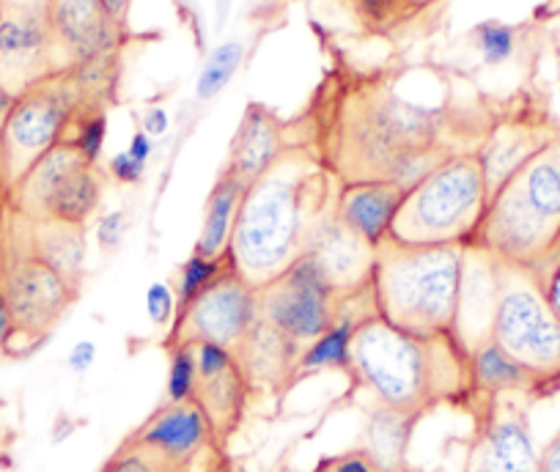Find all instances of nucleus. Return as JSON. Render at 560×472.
<instances>
[{
  "instance_id": "f257e3e1",
  "label": "nucleus",
  "mask_w": 560,
  "mask_h": 472,
  "mask_svg": "<svg viewBox=\"0 0 560 472\" xmlns=\"http://www.w3.org/2000/svg\"><path fill=\"white\" fill-rule=\"evenodd\" d=\"M308 127V146L338 185L409 190L445 160L476 152L492 121L470 118L467 107L407 99L382 74H343L322 85Z\"/></svg>"
},
{
  "instance_id": "f03ea898",
  "label": "nucleus",
  "mask_w": 560,
  "mask_h": 472,
  "mask_svg": "<svg viewBox=\"0 0 560 472\" xmlns=\"http://www.w3.org/2000/svg\"><path fill=\"white\" fill-rule=\"evenodd\" d=\"M338 185L308 143H294L245 190L229 261L253 288L292 270L336 214Z\"/></svg>"
},
{
  "instance_id": "7ed1b4c3",
  "label": "nucleus",
  "mask_w": 560,
  "mask_h": 472,
  "mask_svg": "<svg viewBox=\"0 0 560 472\" xmlns=\"http://www.w3.org/2000/svg\"><path fill=\"white\" fill-rule=\"evenodd\" d=\"M347 374L365 401L412 415L472 401L470 354L454 335H412L382 316L354 330Z\"/></svg>"
},
{
  "instance_id": "20e7f679",
  "label": "nucleus",
  "mask_w": 560,
  "mask_h": 472,
  "mask_svg": "<svg viewBox=\"0 0 560 472\" xmlns=\"http://www.w3.org/2000/svg\"><path fill=\"white\" fill-rule=\"evenodd\" d=\"M465 248H415L390 236L376 245L371 286L382 319L412 335H454Z\"/></svg>"
},
{
  "instance_id": "39448f33",
  "label": "nucleus",
  "mask_w": 560,
  "mask_h": 472,
  "mask_svg": "<svg viewBox=\"0 0 560 472\" xmlns=\"http://www.w3.org/2000/svg\"><path fill=\"white\" fill-rule=\"evenodd\" d=\"M560 236V130L492 198L472 245L536 270Z\"/></svg>"
},
{
  "instance_id": "423d86ee",
  "label": "nucleus",
  "mask_w": 560,
  "mask_h": 472,
  "mask_svg": "<svg viewBox=\"0 0 560 472\" xmlns=\"http://www.w3.org/2000/svg\"><path fill=\"white\" fill-rule=\"evenodd\" d=\"M489 206L487 179L476 152L445 160L418 185L404 190L390 239L415 248L470 245Z\"/></svg>"
},
{
  "instance_id": "0eeeda50",
  "label": "nucleus",
  "mask_w": 560,
  "mask_h": 472,
  "mask_svg": "<svg viewBox=\"0 0 560 472\" xmlns=\"http://www.w3.org/2000/svg\"><path fill=\"white\" fill-rule=\"evenodd\" d=\"M110 69H61L14 96L3 118L7 187L12 190L47 152L63 143L80 113L100 105Z\"/></svg>"
},
{
  "instance_id": "6e6552de",
  "label": "nucleus",
  "mask_w": 560,
  "mask_h": 472,
  "mask_svg": "<svg viewBox=\"0 0 560 472\" xmlns=\"http://www.w3.org/2000/svg\"><path fill=\"white\" fill-rule=\"evenodd\" d=\"M492 341L536 379L538 393L560 388V319L530 267L500 261Z\"/></svg>"
},
{
  "instance_id": "1a4fd4ad",
  "label": "nucleus",
  "mask_w": 560,
  "mask_h": 472,
  "mask_svg": "<svg viewBox=\"0 0 560 472\" xmlns=\"http://www.w3.org/2000/svg\"><path fill=\"white\" fill-rule=\"evenodd\" d=\"M0 292L12 310L14 335L12 352L34 349L61 321L78 292L56 270L36 259L28 245V220L7 209L3 217V275Z\"/></svg>"
},
{
  "instance_id": "9d476101",
  "label": "nucleus",
  "mask_w": 560,
  "mask_h": 472,
  "mask_svg": "<svg viewBox=\"0 0 560 472\" xmlns=\"http://www.w3.org/2000/svg\"><path fill=\"white\" fill-rule=\"evenodd\" d=\"M102 174L72 141L47 152L18 185L9 190V209L31 223L61 220L85 225L100 206Z\"/></svg>"
},
{
  "instance_id": "9b49d317",
  "label": "nucleus",
  "mask_w": 560,
  "mask_h": 472,
  "mask_svg": "<svg viewBox=\"0 0 560 472\" xmlns=\"http://www.w3.org/2000/svg\"><path fill=\"white\" fill-rule=\"evenodd\" d=\"M258 319V292L229 264L176 310L165 349L212 343L236 354Z\"/></svg>"
},
{
  "instance_id": "f8f14e48",
  "label": "nucleus",
  "mask_w": 560,
  "mask_h": 472,
  "mask_svg": "<svg viewBox=\"0 0 560 472\" xmlns=\"http://www.w3.org/2000/svg\"><path fill=\"white\" fill-rule=\"evenodd\" d=\"M343 297L305 256L292 270L258 288V319L305 352L336 324Z\"/></svg>"
},
{
  "instance_id": "ddd939ff",
  "label": "nucleus",
  "mask_w": 560,
  "mask_h": 472,
  "mask_svg": "<svg viewBox=\"0 0 560 472\" xmlns=\"http://www.w3.org/2000/svg\"><path fill=\"white\" fill-rule=\"evenodd\" d=\"M127 442L147 450L165 472H223L218 467L223 442L196 401H165Z\"/></svg>"
},
{
  "instance_id": "4468645a",
  "label": "nucleus",
  "mask_w": 560,
  "mask_h": 472,
  "mask_svg": "<svg viewBox=\"0 0 560 472\" xmlns=\"http://www.w3.org/2000/svg\"><path fill=\"white\" fill-rule=\"evenodd\" d=\"M52 72L50 0H0V88L20 96Z\"/></svg>"
},
{
  "instance_id": "2eb2a0df",
  "label": "nucleus",
  "mask_w": 560,
  "mask_h": 472,
  "mask_svg": "<svg viewBox=\"0 0 560 472\" xmlns=\"http://www.w3.org/2000/svg\"><path fill=\"white\" fill-rule=\"evenodd\" d=\"M52 69H110L124 25L102 0H50Z\"/></svg>"
},
{
  "instance_id": "dca6fc26",
  "label": "nucleus",
  "mask_w": 560,
  "mask_h": 472,
  "mask_svg": "<svg viewBox=\"0 0 560 472\" xmlns=\"http://www.w3.org/2000/svg\"><path fill=\"white\" fill-rule=\"evenodd\" d=\"M525 396L478 399V432L467 472H538L541 450L533 437Z\"/></svg>"
},
{
  "instance_id": "f3484780",
  "label": "nucleus",
  "mask_w": 560,
  "mask_h": 472,
  "mask_svg": "<svg viewBox=\"0 0 560 472\" xmlns=\"http://www.w3.org/2000/svg\"><path fill=\"white\" fill-rule=\"evenodd\" d=\"M196 352V393L192 401L212 423L220 442L231 437L245 415L250 385L242 374L236 354L212 343H187Z\"/></svg>"
},
{
  "instance_id": "a211bd4d",
  "label": "nucleus",
  "mask_w": 560,
  "mask_h": 472,
  "mask_svg": "<svg viewBox=\"0 0 560 472\" xmlns=\"http://www.w3.org/2000/svg\"><path fill=\"white\" fill-rule=\"evenodd\" d=\"M560 127L549 125L547 116L536 113H514L492 121L483 141L478 143L476 154L481 163L483 179H487L489 198L522 168L530 157H536L544 146L555 138Z\"/></svg>"
},
{
  "instance_id": "6ab92c4d",
  "label": "nucleus",
  "mask_w": 560,
  "mask_h": 472,
  "mask_svg": "<svg viewBox=\"0 0 560 472\" xmlns=\"http://www.w3.org/2000/svg\"><path fill=\"white\" fill-rule=\"evenodd\" d=\"M500 288V261L478 245L465 248L462 264L459 308H456L454 338L467 354L476 352L487 341H492L494 308H498Z\"/></svg>"
},
{
  "instance_id": "aec40b11",
  "label": "nucleus",
  "mask_w": 560,
  "mask_h": 472,
  "mask_svg": "<svg viewBox=\"0 0 560 472\" xmlns=\"http://www.w3.org/2000/svg\"><path fill=\"white\" fill-rule=\"evenodd\" d=\"M289 132L292 130L269 107L250 102L234 132L229 163H225L223 170L240 179L245 187H250L280 154L294 146V143H300L292 141Z\"/></svg>"
},
{
  "instance_id": "412c9836",
  "label": "nucleus",
  "mask_w": 560,
  "mask_h": 472,
  "mask_svg": "<svg viewBox=\"0 0 560 472\" xmlns=\"http://www.w3.org/2000/svg\"><path fill=\"white\" fill-rule=\"evenodd\" d=\"M374 250L376 248H371L365 239H360L354 231H349L332 214L330 223L316 236L308 259L319 267L325 281L343 297V294H352L371 283V275H374Z\"/></svg>"
},
{
  "instance_id": "4be33fe9",
  "label": "nucleus",
  "mask_w": 560,
  "mask_h": 472,
  "mask_svg": "<svg viewBox=\"0 0 560 472\" xmlns=\"http://www.w3.org/2000/svg\"><path fill=\"white\" fill-rule=\"evenodd\" d=\"M300 354H303V349L298 343L280 335L267 321L256 319L242 346L236 349V361H240L242 374H245L253 393L256 390L275 393V390L292 385Z\"/></svg>"
},
{
  "instance_id": "5701e85b",
  "label": "nucleus",
  "mask_w": 560,
  "mask_h": 472,
  "mask_svg": "<svg viewBox=\"0 0 560 472\" xmlns=\"http://www.w3.org/2000/svg\"><path fill=\"white\" fill-rule=\"evenodd\" d=\"M404 190L390 181H358L341 185L336 201V217L349 231L365 239L371 248L382 245L390 236L393 217L398 212Z\"/></svg>"
},
{
  "instance_id": "b1692460",
  "label": "nucleus",
  "mask_w": 560,
  "mask_h": 472,
  "mask_svg": "<svg viewBox=\"0 0 560 472\" xmlns=\"http://www.w3.org/2000/svg\"><path fill=\"white\" fill-rule=\"evenodd\" d=\"M420 415L365 401L363 434L358 448L369 453L385 472H407L409 445Z\"/></svg>"
},
{
  "instance_id": "393cba45",
  "label": "nucleus",
  "mask_w": 560,
  "mask_h": 472,
  "mask_svg": "<svg viewBox=\"0 0 560 472\" xmlns=\"http://www.w3.org/2000/svg\"><path fill=\"white\" fill-rule=\"evenodd\" d=\"M31 253L56 270L74 292H80L85 264V225L61 223V220H28Z\"/></svg>"
},
{
  "instance_id": "a878e982",
  "label": "nucleus",
  "mask_w": 560,
  "mask_h": 472,
  "mask_svg": "<svg viewBox=\"0 0 560 472\" xmlns=\"http://www.w3.org/2000/svg\"><path fill=\"white\" fill-rule=\"evenodd\" d=\"M245 190L247 187L231 174H225V170L218 176V181H214L212 192L207 198V206H203L201 234H198V243L192 248V253L209 261L229 259L231 234H234L236 212H240Z\"/></svg>"
},
{
  "instance_id": "bb28decb",
  "label": "nucleus",
  "mask_w": 560,
  "mask_h": 472,
  "mask_svg": "<svg viewBox=\"0 0 560 472\" xmlns=\"http://www.w3.org/2000/svg\"><path fill=\"white\" fill-rule=\"evenodd\" d=\"M472 401L498 396H538L536 379L494 341H487L470 354Z\"/></svg>"
},
{
  "instance_id": "cd10ccee",
  "label": "nucleus",
  "mask_w": 560,
  "mask_h": 472,
  "mask_svg": "<svg viewBox=\"0 0 560 472\" xmlns=\"http://www.w3.org/2000/svg\"><path fill=\"white\" fill-rule=\"evenodd\" d=\"M242 52H245V47L240 42H225V45L214 47L212 56L203 63L201 74H198V99H214L229 85V80L240 69Z\"/></svg>"
},
{
  "instance_id": "c85d7f7f",
  "label": "nucleus",
  "mask_w": 560,
  "mask_h": 472,
  "mask_svg": "<svg viewBox=\"0 0 560 472\" xmlns=\"http://www.w3.org/2000/svg\"><path fill=\"white\" fill-rule=\"evenodd\" d=\"M516 45H520L516 28L500 23V20H487V23H481L476 28V47L489 67H500V63L511 61L516 52Z\"/></svg>"
},
{
  "instance_id": "c756f323",
  "label": "nucleus",
  "mask_w": 560,
  "mask_h": 472,
  "mask_svg": "<svg viewBox=\"0 0 560 472\" xmlns=\"http://www.w3.org/2000/svg\"><path fill=\"white\" fill-rule=\"evenodd\" d=\"M352 7L360 20L376 31L396 28V25L407 23L415 12H420L415 0H352Z\"/></svg>"
},
{
  "instance_id": "7c9ffc66",
  "label": "nucleus",
  "mask_w": 560,
  "mask_h": 472,
  "mask_svg": "<svg viewBox=\"0 0 560 472\" xmlns=\"http://www.w3.org/2000/svg\"><path fill=\"white\" fill-rule=\"evenodd\" d=\"M225 264H229V259L209 261V259H201L198 253H192L190 259L179 267V272H176V283H171L176 292V303H179V308L190 303V299L196 297V294L201 292V288L207 286V283L212 281Z\"/></svg>"
},
{
  "instance_id": "2f4dec72",
  "label": "nucleus",
  "mask_w": 560,
  "mask_h": 472,
  "mask_svg": "<svg viewBox=\"0 0 560 472\" xmlns=\"http://www.w3.org/2000/svg\"><path fill=\"white\" fill-rule=\"evenodd\" d=\"M168 401H192L196 393V352L192 346H171L168 349Z\"/></svg>"
},
{
  "instance_id": "473e14b6",
  "label": "nucleus",
  "mask_w": 560,
  "mask_h": 472,
  "mask_svg": "<svg viewBox=\"0 0 560 472\" xmlns=\"http://www.w3.org/2000/svg\"><path fill=\"white\" fill-rule=\"evenodd\" d=\"M147 310H149V319H152L158 327L174 324L176 310H179L174 286H168V283H152L147 292Z\"/></svg>"
},
{
  "instance_id": "72a5a7b5",
  "label": "nucleus",
  "mask_w": 560,
  "mask_h": 472,
  "mask_svg": "<svg viewBox=\"0 0 560 472\" xmlns=\"http://www.w3.org/2000/svg\"><path fill=\"white\" fill-rule=\"evenodd\" d=\"M102 472H165L147 450L135 448V445L124 442L121 448L113 453V459L107 461Z\"/></svg>"
},
{
  "instance_id": "f704fd0d",
  "label": "nucleus",
  "mask_w": 560,
  "mask_h": 472,
  "mask_svg": "<svg viewBox=\"0 0 560 472\" xmlns=\"http://www.w3.org/2000/svg\"><path fill=\"white\" fill-rule=\"evenodd\" d=\"M316 472H385V470H382L369 453L354 448V450H347V453H338L332 456V459H327Z\"/></svg>"
},
{
  "instance_id": "c9c22d12",
  "label": "nucleus",
  "mask_w": 560,
  "mask_h": 472,
  "mask_svg": "<svg viewBox=\"0 0 560 472\" xmlns=\"http://www.w3.org/2000/svg\"><path fill=\"white\" fill-rule=\"evenodd\" d=\"M143 168H147V165L138 163V160H135L129 152H121L118 157H113V163H110V174L116 176L118 181H127V185L138 181L140 176H143Z\"/></svg>"
},
{
  "instance_id": "e433bc0d",
  "label": "nucleus",
  "mask_w": 560,
  "mask_h": 472,
  "mask_svg": "<svg viewBox=\"0 0 560 472\" xmlns=\"http://www.w3.org/2000/svg\"><path fill=\"white\" fill-rule=\"evenodd\" d=\"M538 278H541V286H544V294H547L549 305H552L555 316L560 319V261L558 264H549V267H541V270H536Z\"/></svg>"
},
{
  "instance_id": "4c0bfd02",
  "label": "nucleus",
  "mask_w": 560,
  "mask_h": 472,
  "mask_svg": "<svg viewBox=\"0 0 560 472\" xmlns=\"http://www.w3.org/2000/svg\"><path fill=\"white\" fill-rule=\"evenodd\" d=\"M96 361V343L94 341H78L69 352L67 363L74 374H85Z\"/></svg>"
},
{
  "instance_id": "58836bf2",
  "label": "nucleus",
  "mask_w": 560,
  "mask_h": 472,
  "mask_svg": "<svg viewBox=\"0 0 560 472\" xmlns=\"http://www.w3.org/2000/svg\"><path fill=\"white\" fill-rule=\"evenodd\" d=\"M121 236H124V214L121 212L105 214L100 223L102 248H116V245L121 243Z\"/></svg>"
},
{
  "instance_id": "ea45409f",
  "label": "nucleus",
  "mask_w": 560,
  "mask_h": 472,
  "mask_svg": "<svg viewBox=\"0 0 560 472\" xmlns=\"http://www.w3.org/2000/svg\"><path fill=\"white\" fill-rule=\"evenodd\" d=\"M14 335H18V327H14L7 297H3V292H0V357H3V354H12Z\"/></svg>"
},
{
  "instance_id": "a19ab883",
  "label": "nucleus",
  "mask_w": 560,
  "mask_h": 472,
  "mask_svg": "<svg viewBox=\"0 0 560 472\" xmlns=\"http://www.w3.org/2000/svg\"><path fill=\"white\" fill-rule=\"evenodd\" d=\"M538 472H560V432L555 434L547 445H544Z\"/></svg>"
},
{
  "instance_id": "79ce46f5",
  "label": "nucleus",
  "mask_w": 560,
  "mask_h": 472,
  "mask_svg": "<svg viewBox=\"0 0 560 472\" xmlns=\"http://www.w3.org/2000/svg\"><path fill=\"white\" fill-rule=\"evenodd\" d=\"M3 118L0 116V217L9 209V187H7V160H3Z\"/></svg>"
},
{
  "instance_id": "37998d69",
  "label": "nucleus",
  "mask_w": 560,
  "mask_h": 472,
  "mask_svg": "<svg viewBox=\"0 0 560 472\" xmlns=\"http://www.w3.org/2000/svg\"><path fill=\"white\" fill-rule=\"evenodd\" d=\"M165 130V113L163 110H152L147 116V135H160Z\"/></svg>"
},
{
  "instance_id": "c03bdc74",
  "label": "nucleus",
  "mask_w": 560,
  "mask_h": 472,
  "mask_svg": "<svg viewBox=\"0 0 560 472\" xmlns=\"http://www.w3.org/2000/svg\"><path fill=\"white\" fill-rule=\"evenodd\" d=\"M105 3L107 12L113 14V17L118 20V23L124 25V17H127V7H129V0H102Z\"/></svg>"
},
{
  "instance_id": "a18cd8bd",
  "label": "nucleus",
  "mask_w": 560,
  "mask_h": 472,
  "mask_svg": "<svg viewBox=\"0 0 560 472\" xmlns=\"http://www.w3.org/2000/svg\"><path fill=\"white\" fill-rule=\"evenodd\" d=\"M558 261H560V236H558V243H555V248L549 250V256H547V259H544L541 264L536 267V270H541V267H549V264H558Z\"/></svg>"
},
{
  "instance_id": "49530a36",
  "label": "nucleus",
  "mask_w": 560,
  "mask_h": 472,
  "mask_svg": "<svg viewBox=\"0 0 560 472\" xmlns=\"http://www.w3.org/2000/svg\"><path fill=\"white\" fill-rule=\"evenodd\" d=\"M7 217V214H3ZM3 217H0V275H3Z\"/></svg>"
},
{
  "instance_id": "de8ad7c7",
  "label": "nucleus",
  "mask_w": 560,
  "mask_h": 472,
  "mask_svg": "<svg viewBox=\"0 0 560 472\" xmlns=\"http://www.w3.org/2000/svg\"><path fill=\"white\" fill-rule=\"evenodd\" d=\"M429 3H434V0H415V7H418V9H427Z\"/></svg>"
}]
</instances>
